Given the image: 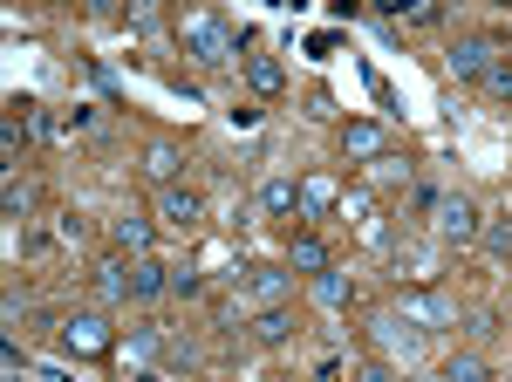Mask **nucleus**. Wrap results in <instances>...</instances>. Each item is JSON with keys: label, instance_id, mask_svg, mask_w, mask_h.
Listing matches in <instances>:
<instances>
[{"label": "nucleus", "instance_id": "13", "mask_svg": "<svg viewBox=\"0 0 512 382\" xmlns=\"http://www.w3.org/2000/svg\"><path fill=\"white\" fill-rule=\"evenodd\" d=\"M260 212L267 219H301V178H267L260 185Z\"/></svg>", "mask_w": 512, "mask_h": 382}, {"label": "nucleus", "instance_id": "1", "mask_svg": "<svg viewBox=\"0 0 512 382\" xmlns=\"http://www.w3.org/2000/svg\"><path fill=\"white\" fill-rule=\"evenodd\" d=\"M178 48L192 55V62H205V69H233L239 62V35L226 14H185L178 21Z\"/></svg>", "mask_w": 512, "mask_h": 382}, {"label": "nucleus", "instance_id": "23", "mask_svg": "<svg viewBox=\"0 0 512 382\" xmlns=\"http://www.w3.org/2000/svg\"><path fill=\"white\" fill-rule=\"evenodd\" d=\"M485 89H492L499 103H512V62H492V69H485Z\"/></svg>", "mask_w": 512, "mask_h": 382}, {"label": "nucleus", "instance_id": "9", "mask_svg": "<svg viewBox=\"0 0 512 382\" xmlns=\"http://www.w3.org/2000/svg\"><path fill=\"white\" fill-rule=\"evenodd\" d=\"M335 205H342V185H335L328 171H308V178H301V219H328Z\"/></svg>", "mask_w": 512, "mask_h": 382}, {"label": "nucleus", "instance_id": "5", "mask_svg": "<svg viewBox=\"0 0 512 382\" xmlns=\"http://www.w3.org/2000/svg\"><path fill=\"white\" fill-rule=\"evenodd\" d=\"M342 157H349V164H383V157H390V130H383L376 116H349V123H342Z\"/></svg>", "mask_w": 512, "mask_h": 382}, {"label": "nucleus", "instance_id": "10", "mask_svg": "<svg viewBox=\"0 0 512 382\" xmlns=\"http://www.w3.org/2000/svg\"><path fill=\"white\" fill-rule=\"evenodd\" d=\"M178 171H185V151H178V144H171V137H158V144H144V178H151V185H178Z\"/></svg>", "mask_w": 512, "mask_h": 382}, {"label": "nucleus", "instance_id": "18", "mask_svg": "<svg viewBox=\"0 0 512 382\" xmlns=\"http://www.w3.org/2000/svg\"><path fill=\"white\" fill-rule=\"evenodd\" d=\"M287 294H294V267H260V280H253V301L280 307Z\"/></svg>", "mask_w": 512, "mask_h": 382}, {"label": "nucleus", "instance_id": "22", "mask_svg": "<svg viewBox=\"0 0 512 382\" xmlns=\"http://www.w3.org/2000/svg\"><path fill=\"white\" fill-rule=\"evenodd\" d=\"M287 328H294V321H287V307H267L253 335H260V342H287Z\"/></svg>", "mask_w": 512, "mask_h": 382}, {"label": "nucleus", "instance_id": "4", "mask_svg": "<svg viewBox=\"0 0 512 382\" xmlns=\"http://www.w3.org/2000/svg\"><path fill=\"white\" fill-rule=\"evenodd\" d=\"M403 321L410 328H458V301L451 294H437V287H403Z\"/></svg>", "mask_w": 512, "mask_h": 382}, {"label": "nucleus", "instance_id": "2", "mask_svg": "<svg viewBox=\"0 0 512 382\" xmlns=\"http://www.w3.org/2000/svg\"><path fill=\"white\" fill-rule=\"evenodd\" d=\"M62 348L69 355H89V362H103V355H117V328H110V314H96V307H82V314H69L62 321Z\"/></svg>", "mask_w": 512, "mask_h": 382}, {"label": "nucleus", "instance_id": "12", "mask_svg": "<svg viewBox=\"0 0 512 382\" xmlns=\"http://www.w3.org/2000/svg\"><path fill=\"white\" fill-rule=\"evenodd\" d=\"M158 294H171V267H164L158 253L130 260V301H158Z\"/></svg>", "mask_w": 512, "mask_h": 382}, {"label": "nucleus", "instance_id": "16", "mask_svg": "<svg viewBox=\"0 0 512 382\" xmlns=\"http://www.w3.org/2000/svg\"><path fill=\"white\" fill-rule=\"evenodd\" d=\"M308 294H315L321 307H349L355 301V280L342 267H328V273H315V280H308Z\"/></svg>", "mask_w": 512, "mask_h": 382}, {"label": "nucleus", "instance_id": "17", "mask_svg": "<svg viewBox=\"0 0 512 382\" xmlns=\"http://www.w3.org/2000/svg\"><path fill=\"white\" fill-rule=\"evenodd\" d=\"M96 294H103L110 307L130 301V260H103V267H96Z\"/></svg>", "mask_w": 512, "mask_h": 382}, {"label": "nucleus", "instance_id": "26", "mask_svg": "<svg viewBox=\"0 0 512 382\" xmlns=\"http://www.w3.org/2000/svg\"><path fill=\"white\" fill-rule=\"evenodd\" d=\"M355 382H396V376H390V362H369V369H362Z\"/></svg>", "mask_w": 512, "mask_h": 382}, {"label": "nucleus", "instance_id": "14", "mask_svg": "<svg viewBox=\"0 0 512 382\" xmlns=\"http://www.w3.org/2000/svg\"><path fill=\"white\" fill-rule=\"evenodd\" d=\"M376 348H383V355H403V362H410V355H417V348H424V328H410V321H376Z\"/></svg>", "mask_w": 512, "mask_h": 382}, {"label": "nucleus", "instance_id": "3", "mask_svg": "<svg viewBox=\"0 0 512 382\" xmlns=\"http://www.w3.org/2000/svg\"><path fill=\"white\" fill-rule=\"evenodd\" d=\"M437 239H444V246H472L478 232H485V219H478V205L472 198H465V191H451V198H437Z\"/></svg>", "mask_w": 512, "mask_h": 382}, {"label": "nucleus", "instance_id": "6", "mask_svg": "<svg viewBox=\"0 0 512 382\" xmlns=\"http://www.w3.org/2000/svg\"><path fill=\"white\" fill-rule=\"evenodd\" d=\"M444 62H451L458 82H485V69H492V35H458Z\"/></svg>", "mask_w": 512, "mask_h": 382}, {"label": "nucleus", "instance_id": "21", "mask_svg": "<svg viewBox=\"0 0 512 382\" xmlns=\"http://www.w3.org/2000/svg\"><path fill=\"white\" fill-rule=\"evenodd\" d=\"M485 253H499V260H512V219H485Z\"/></svg>", "mask_w": 512, "mask_h": 382}, {"label": "nucleus", "instance_id": "25", "mask_svg": "<svg viewBox=\"0 0 512 382\" xmlns=\"http://www.w3.org/2000/svg\"><path fill=\"white\" fill-rule=\"evenodd\" d=\"M21 137H28V130H21V123H14V116H7V123H0V151L14 157V151H21Z\"/></svg>", "mask_w": 512, "mask_h": 382}, {"label": "nucleus", "instance_id": "8", "mask_svg": "<svg viewBox=\"0 0 512 382\" xmlns=\"http://www.w3.org/2000/svg\"><path fill=\"white\" fill-rule=\"evenodd\" d=\"M287 267L308 273V280L328 273V267H335V260H328V239H321V232H294V239H287Z\"/></svg>", "mask_w": 512, "mask_h": 382}, {"label": "nucleus", "instance_id": "19", "mask_svg": "<svg viewBox=\"0 0 512 382\" xmlns=\"http://www.w3.org/2000/svg\"><path fill=\"white\" fill-rule=\"evenodd\" d=\"M123 355H130V362H158L164 335H158V328H130V335H123Z\"/></svg>", "mask_w": 512, "mask_h": 382}, {"label": "nucleus", "instance_id": "11", "mask_svg": "<svg viewBox=\"0 0 512 382\" xmlns=\"http://www.w3.org/2000/svg\"><path fill=\"white\" fill-rule=\"evenodd\" d=\"M110 246H117L123 260H151L158 232H151V219H117V226H110Z\"/></svg>", "mask_w": 512, "mask_h": 382}, {"label": "nucleus", "instance_id": "24", "mask_svg": "<svg viewBox=\"0 0 512 382\" xmlns=\"http://www.w3.org/2000/svg\"><path fill=\"white\" fill-rule=\"evenodd\" d=\"M0 212H7V219H21V212H28V191L14 185V178H7V185H0Z\"/></svg>", "mask_w": 512, "mask_h": 382}, {"label": "nucleus", "instance_id": "20", "mask_svg": "<svg viewBox=\"0 0 512 382\" xmlns=\"http://www.w3.org/2000/svg\"><path fill=\"white\" fill-rule=\"evenodd\" d=\"M444 382H492V369H485V355H451Z\"/></svg>", "mask_w": 512, "mask_h": 382}, {"label": "nucleus", "instance_id": "7", "mask_svg": "<svg viewBox=\"0 0 512 382\" xmlns=\"http://www.w3.org/2000/svg\"><path fill=\"white\" fill-rule=\"evenodd\" d=\"M158 219H164L171 232H192L198 219H205V198H198L192 185H164V191H158Z\"/></svg>", "mask_w": 512, "mask_h": 382}, {"label": "nucleus", "instance_id": "15", "mask_svg": "<svg viewBox=\"0 0 512 382\" xmlns=\"http://www.w3.org/2000/svg\"><path fill=\"white\" fill-rule=\"evenodd\" d=\"M239 69H246V89H253V96H280V89H287V69H280L274 55H246Z\"/></svg>", "mask_w": 512, "mask_h": 382}]
</instances>
